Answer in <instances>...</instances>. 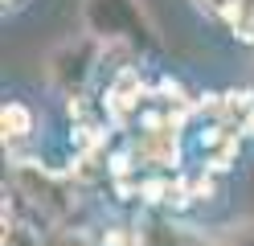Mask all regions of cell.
Instances as JSON below:
<instances>
[{
  "label": "cell",
  "instance_id": "obj_3",
  "mask_svg": "<svg viewBox=\"0 0 254 246\" xmlns=\"http://www.w3.org/2000/svg\"><path fill=\"white\" fill-rule=\"evenodd\" d=\"M103 41L94 33H82V37H70L62 41L50 58H45V74L62 94H82L86 82L94 78V70L103 66Z\"/></svg>",
  "mask_w": 254,
  "mask_h": 246
},
{
  "label": "cell",
  "instance_id": "obj_12",
  "mask_svg": "<svg viewBox=\"0 0 254 246\" xmlns=\"http://www.w3.org/2000/svg\"><path fill=\"white\" fill-rule=\"evenodd\" d=\"M193 246H230L226 238H221V242H193Z\"/></svg>",
  "mask_w": 254,
  "mask_h": 246
},
{
  "label": "cell",
  "instance_id": "obj_2",
  "mask_svg": "<svg viewBox=\"0 0 254 246\" xmlns=\"http://www.w3.org/2000/svg\"><path fill=\"white\" fill-rule=\"evenodd\" d=\"M12 185H17V193L41 213V222L62 226V222H70L74 209H78V193H74L78 180L45 168V164H37V160H17Z\"/></svg>",
  "mask_w": 254,
  "mask_h": 246
},
{
  "label": "cell",
  "instance_id": "obj_1",
  "mask_svg": "<svg viewBox=\"0 0 254 246\" xmlns=\"http://www.w3.org/2000/svg\"><path fill=\"white\" fill-rule=\"evenodd\" d=\"M82 25L99 41L131 45L135 54L160 49V33H156L144 0H82Z\"/></svg>",
  "mask_w": 254,
  "mask_h": 246
},
{
  "label": "cell",
  "instance_id": "obj_7",
  "mask_svg": "<svg viewBox=\"0 0 254 246\" xmlns=\"http://www.w3.org/2000/svg\"><path fill=\"white\" fill-rule=\"evenodd\" d=\"M0 127H4V144H21V140H29L37 131V115H33V107L8 98L4 111H0Z\"/></svg>",
  "mask_w": 254,
  "mask_h": 246
},
{
  "label": "cell",
  "instance_id": "obj_4",
  "mask_svg": "<svg viewBox=\"0 0 254 246\" xmlns=\"http://www.w3.org/2000/svg\"><path fill=\"white\" fill-rule=\"evenodd\" d=\"M131 152H135V160H144L156 172L177 168V160H181V115L152 111L144 119V131H139L135 144H131Z\"/></svg>",
  "mask_w": 254,
  "mask_h": 246
},
{
  "label": "cell",
  "instance_id": "obj_8",
  "mask_svg": "<svg viewBox=\"0 0 254 246\" xmlns=\"http://www.w3.org/2000/svg\"><path fill=\"white\" fill-rule=\"evenodd\" d=\"M226 25L234 29V37L242 45H254V0H238Z\"/></svg>",
  "mask_w": 254,
  "mask_h": 246
},
{
  "label": "cell",
  "instance_id": "obj_11",
  "mask_svg": "<svg viewBox=\"0 0 254 246\" xmlns=\"http://www.w3.org/2000/svg\"><path fill=\"white\" fill-rule=\"evenodd\" d=\"M193 4L205 12V16H213V21H230V12L238 0H193Z\"/></svg>",
  "mask_w": 254,
  "mask_h": 246
},
{
  "label": "cell",
  "instance_id": "obj_6",
  "mask_svg": "<svg viewBox=\"0 0 254 246\" xmlns=\"http://www.w3.org/2000/svg\"><path fill=\"white\" fill-rule=\"evenodd\" d=\"M135 238L139 246H193V238L181 226H172L168 218H144L135 226Z\"/></svg>",
  "mask_w": 254,
  "mask_h": 246
},
{
  "label": "cell",
  "instance_id": "obj_10",
  "mask_svg": "<svg viewBox=\"0 0 254 246\" xmlns=\"http://www.w3.org/2000/svg\"><path fill=\"white\" fill-rule=\"evenodd\" d=\"M45 246H94L82 230H54V234H45Z\"/></svg>",
  "mask_w": 254,
  "mask_h": 246
},
{
  "label": "cell",
  "instance_id": "obj_13",
  "mask_svg": "<svg viewBox=\"0 0 254 246\" xmlns=\"http://www.w3.org/2000/svg\"><path fill=\"white\" fill-rule=\"evenodd\" d=\"M17 4H25V0H4V8H17Z\"/></svg>",
  "mask_w": 254,
  "mask_h": 246
},
{
  "label": "cell",
  "instance_id": "obj_5",
  "mask_svg": "<svg viewBox=\"0 0 254 246\" xmlns=\"http://www.w3.org/2000/svg\"><path fill=\"white\" fill-rule=\"evenodd\" d=\"M144 78H139L135 66H123V70H115V78H111L107 86V115L115 123H127L131 115H139V107H144Z\"/></svg>",
  "mask_w": 254,
  "mask_h": 246
},
{
  "label": "cell",
  "instance_id": "obj_9",
  "mask_svg": "<svg viewBox=\"0 0 254 246\" xmlns=\"http://www.w3.org/2000/svg\"><path fill=\"white\" fill-rule=\"evenodd\" d=\"M226 238L230 246H254V218H246V222H234V226H226Z\"/></svg>",
  "mask_w": 254,
  "mask_h": 246
}]
</instances>
